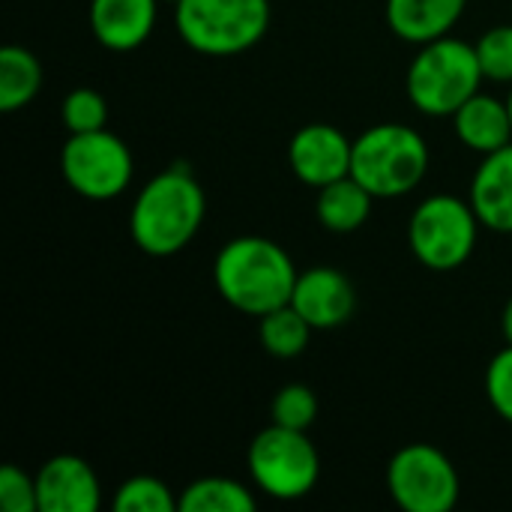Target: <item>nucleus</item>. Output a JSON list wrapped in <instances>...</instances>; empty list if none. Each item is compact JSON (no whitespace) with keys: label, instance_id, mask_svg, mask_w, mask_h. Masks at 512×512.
<instances>
[{"label":"nucleus","instance_id":"1","mask_svg":"<svg viewBox=\"0 0 512 512\" xmlns=\"http://www.w3.org/2000/svg\"><path fill=\"white\" fill-rule=\"evenodd\" d=\"M204 216L207 198L201 183L186 168H168L153 174L135 195L129 234L144 255L171 258L198 237Z\"/></svg>","mask_w":512,"mask_h":512},{"label":"nucleus","instance_id":"2","mask_svg":"<svg viewBox=\"0 0 512 512\" xmlns=\"http://www.w3.org/2000/svg\"><path fill=\"white\" fill-rule=\"evenodd\" d=\"M300 270L291 255L258 234L228 240L213 261V282L219 297L252 318H261L291 303Z\"/></svg>","mask_w":512,"mask_h":512},{"label":"nucleus","instance_id":"3","mask_svg":"<svg viewBox=\"0 0 512 512\" xmlns=\"http://www.w3.org/2000/svg\"><path fill=\"white\" fill-rule=\"evenodd\" d=\"M483 69L477 48L456 36L420 45L408 66L405 90L411 105L426 117H453L474 93H480Z\"/></svg>","mask_w":512,"mask_h":512},{"label":"nucleus","instance_id":"4","mask_svg":"<svg viewBox=\"0 0 512 512\" xmlns=\"http://www.w3.org/2000/svg\"><path fill=\"white\" fill-rule=\"evenodd\" d=\"M429 162V144L417 129L405 123H378L354 141L351 177L375 198H402L423 183Z\"/></svg>","mask_w":512,"mask_h":512},{"label":"nucleus","instance_id":"5","mask_svg":"<svg viewBox=\"0 0 512 512\" xmlns=\"http://www.w3.org/2000/svg\"><path fill=\"white\" fill-rule=\"evenodd\" d=\"M177 36L198 54L234 57L270 30V0H177Z\"/></svg>","mask_w":512,"mask_h":512},{"label":"nucleus","instance_id":"6","mask_svg":"<svg viewBox=\"0 0 512 512\" xmlns=\"http://www.w3.org/2000/svg\"><path fill=\"white\" fill-rule=\"evenodd\" d=\"M480 228V216L468 198L441 192L414 207L408 222V246L423 267L450 273L474 255Z\"/></svg>","mask_w":512,"mask_h":512},{"label":"nucleus","instance_id":"7","mask_svg":"<svg viewBox=\"0 0 512 512\" xmlns=\"http://www.w3.org/2000/svg\"><path fill=\"white\" fill-rule=\"evenodd\" d=\"M246 462L255 489L276 501H300L312 495L321 477V456L306 432L276 423L252 438Z\"/></svg>","mask_w":512,"mask_h":512},{"label":"nucleus","instance_id":"8","mask_svg":"<svg viewBox=\"0 0 512 512\" xmlns=\"http://www.w3.org/2000/svg\"><path fill=\"white\" fill-rule=\"evenodd\" d=\"M60 174L75 195L87 201H111L129 189L135 159L120 135L96 129L66 138L60 150Z\"/></svg>","mask_w":512,"mask_h":512},{"label":"nucleus","instance_id":"9","mask_svg":"<svg viewBox=\"0 0 512 512\" xmlns=\"http://www.w3.org/2000/svg\"><path fill=\"white\" fill-rule=\"evenodd\" d=\"M387 489L405 512H450L459 504V471L432 444H408L387 465Z\"/></svg>","mask_w":512,"mask_h":512},{"label":"nucleus","instance_id":"10","mask_svg":"<svg viewBox=\"0 0 512 512\" xmlns=\"http://www.w3.org/2000/svg\"><path fill=\"white\" fill-rule=\"evenodd\" d=\"M354 141L330 123H306L288 141L291 174L312 189H324L351 174Z\"/></svg>","mask_w":512,"mask_h":512},{"label":"nucleus","instance_id":"11","mask_svg":"<svg viewBox=\"0 0 512 512\" xmlns=\"http://www.w3.org/2000/svg\"><path fill=\"white\" fill-rule=\"evenodd\" d=\"M291 306L312 324V330H336L351 321L357 291L336 267H309L297 276Z\"/></svg>","mask_w":512,"mask_h":512},{"label":"nucleus","instance_id":"12","mask_svg":"<svg viewBox=\"0 0 512 512\" xmlns=\"http://www.w3.org/2000/svg\"><path fill=\"white\" fill-rule=\"evenodd\" d=\"M36 498L39 512H96L102 507V483L81 456L63 453L39 468Z\"/></svg>","mask_w":512,"mask_h":512},{"label":"nucleus","instance_id":"13","mask_svg":"<svg viewBox=\"0 0 512 512\" xmlns=\"http://www.w3.org/2000/svg\"><path fill=\"white\" fill-rule=\"evenodd\" d=\"M90 33L108 51L141 48L159 18V0H90Z\"/></svg>","mask_w":512,"mask_h":512},{"label":"nucleus","instance_id":"14","mask_svg":"<svg viewBox=\"0 0 512 512\" xmlns=\"http://www.w3.org/2000/svg\"><path fill=\"white\" fill-rule=\"evenodd\" d=\"M468 201L483 228L495 234H512V141L483 156L474 171Z\"/></svg>","mask_w":512,"mask_h":512},{"label":"nucleus","instance_id":"15","mask_svg":"<svg viewBox=\"0 0 512 512\" xmlns=\"http://www.w3.org/2000/svg\"><path fill=\"white\" fill-rule=\"evenodd\" d=\"M468 9V0H387L384 15L390 30L411 45H426L441 36H450V30L462 21Z\"/></svg>","mask_w":512,"mask_h":512},{"label":"nucleus","instance_id":"16","mask_svg":"<svg viewBox=\"0 0 512 512\" xmlns=\"http://www.w3.org/2000/svg\"><path fill=\"white\" fill-rule=\"evenodd\" d=\"M453 126L459 141L486 156L495 153L501 147H507L512 141V120L507 99H498L492 93H474L456 114H453Z\"/></svg>","mask_w":512,"mask_h":512},{"label":"nucleus","instance_id":"17","mask_svg":"<svg viewBox=\"0 0 512 512\" xmlns=\"http://www.w3.org/2000/svg\"><path fill=\"white\" fill-rule=\"evenodd\" d=\"M372 204H375V195L360 180H354L348 174V177L318 189L315 216L330 234H354L366 225Z\"/></svg>","mask_w":512,"mask_h":512},{"label":"nucleus","instance_id":"18","mask_svg":"<svg viewBox=\"0 0 512 512\" xmlns=\"http://www.w3.org/2000/svg\"><path fill=\"white\" fill-rule=\"evenodd\" d=\"M42 90V63L24 45L0 51V111L12 114L27 108Z\"/></svg>","mask_w":512,"mask_h":512},{"label":"nucleus","instance_id":"19","mask_svg":"<svg viewBox=\"0 0 512 512\" xmlns=\"http://www.w3.org/2000/svg\"><path fill=\"white\" fill-rule=\"evenodd\" d=\"M255 507L252 489L231 477H201L180 492V512H252Z\"/></svg>","mask_w":512,"mask_h":512},{"label":"nucleus","instance_id":"20","mask_svg":"<svg viewBox=\"0 0 512 512\" xmlns=\"http://www.w3.org/2000/svg\"><path fill=\"white\" fill-rule=\"evenodd\" d=\"M312 324L291 306H279L267 315L258 318V339L264 345V351L276 360H294L306 351L309 339H312Z\"/></svg>","mask_w":512,"mask_h":512},{"label":"nucleus","instance_id":"21","mask_svg":"<svg viewBox=\"0 0 512 512\" xmlns=\"http://www.w3.org/2000/svg\"><path fill=\"white\" fill-rule=\"evenodd\" d=\"M114 512H180V498L171 495L168 483L150 474L129 477L111 501Z\"/></svg>","mask_w":512,"mask_h":512},{"label":"nucleus","instance_id":"22","mask_svg":"<svg viewBox=\"0 0 512 512\" xmlns=\"http://www.w3.org/2000/svg\"><path fill=\"white\" fill-rule=\"evenodd\" d=\"M60 120H63V129L69 135L105 129V123H108V102L93 87H75L60 102Z\"/></svg>","mask_w":512,"mask_h":512},{"label":"nucleus","instance_id":"23","mask_svg":"<svg viewBox=\"0 0 512 512\" xmlns=\"http://www.w3.org/2000/svg\"><path fill=\"white\" fill-rule=\"evenodd\" d=\"M477 60L483 78L492 84H512V24L489 27L477 42Z\"/></svg>","mask_w":512,"mask_h":512},{"label":"nucleus","instance_id":"24","mask_svg":"<svg viewBox=\"0 0 512 512\" xmlns=\"http://www.w3.org/2000/svg\"><path fill=\"white\" fill-rule=\"evenodd\" d=\"M270 417L276 426L306 432L318 420V396L306 384H285L270 405Z\"/></svg>","mask_w":512,"mask_h":512},{"label":"nucleus","instance_id":"25","mask_svg":"<svg viewBox=\"0 0 512 512\" xmlns=\"http://www.w3.org/2000/svg\"><path fill=\"white\" fill-rule=\"evenodd\" d=\"M486 396L495 414L512 423V345L492 357L486 369Z\"/></svg>","mask_w":512,"mask_h":512},{"label":"nucleus","instance_id":"26","mask_svg":"<svg viewBox=\"0 0 512 512\" xmlns=\"http://www.w3.org/2000/svg\"><path fill=\"white\" fill-rule=\"evenodd\" d=\"M0 507L6 512H39L36 477L24 474L15 465L0 471Z\"/></svg>","mask_w":512,"mask_h":512},{"label":"nucleus","instance_id":"27","mask_svg":"<svg viewBox=\"0 0 512 512\" xmlns=\"http://www.w3.org/2000/svg\"><path fill=\"white\" fill-rule=\"evenodd\" d=\"M501 333H504L507 345H512V297L507 300L504 312H501Z\"/></svg>","mask_w":512,"mask_h":512},{"label":"nucleus","instance_id":"28","mask_svg":"<svg viewBox=\"0 0 512 512\" xmlns=\"http://www.w3.org/2000/svg\"><path fill=\"white\" fill-rule=\"evenodd\" d=\"M507 108H510V120H512V84H510V93H507Z\"/></svg>","mask_w":512,"mask_h":512},{"label":"nucleus","instance_id":"29","mask_svg":"<svg viewBox=\"0 0 512 512\" xmlns=\"http://www.w3.org/2000/svg\"><path fill=\"white\" fill-rule=\"evenodd\" d=\"M174 3H177V0H174Z\"/></svg>","mask_w":512,"mask_h":512}]
</instances>
